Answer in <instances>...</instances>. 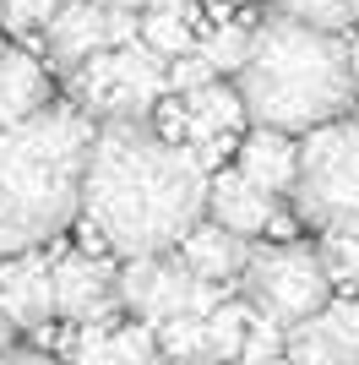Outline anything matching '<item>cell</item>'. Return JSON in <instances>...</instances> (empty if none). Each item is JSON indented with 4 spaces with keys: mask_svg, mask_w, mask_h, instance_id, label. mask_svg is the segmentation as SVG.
Returning a JSON list of instances; mask_svg holds the SVG:
<instances>
[{
    "mask_svg": "<svg viewBox=\"0 0 359 365\" xmlns=\"http://www.w3.org/2000/svg\"><path fill=\"white\" fill-rule=\"evenodd\" d=\"M202 207H207V175L185 148L158 142L147 120L93 125L76 213L98 229L104 251L125 262L169 257V245H180L202 224Z\"/></svg>",
    "mask_w": 359,
    "mask_h": 365,
    "instance_id": "obj_1",
    "label": "cell"
},
{
    "mask_svg": "<svg viewBox=\"0 0 359 365\" xmlns=\"http://www.w3.org/2000/svg\"><path fill=\"white\" fill-rule=\"evenodd\" d=\"M93 120L71 104H49L0 131V257H22L55 240L76 218Z\"/></svg>",
    "mask_w": 359,
    "mask_h": 365,
    "instance_id": "obj_2",
    "label": "cell"
},
{
    "mask_svg": "<svg viewBox=\"0 0 359 365\" xmlns=\"http://www.w3.org/2000/svg\"><path fill=\"white\" fill-rule=\"evenodd\" d=\"M234 93L245 104V120H256L261 131H283V137L343 120V109L354 104L343 38L267 16L261 28H251V49H245Z\"/></svg>",
    "mask_w": 359,
    "mask_h": 365,
    "instance_id": "obj_3",
    "label": "cell"
},
{
    "mask_svg": "<svg viewBox=\"0 0 359 365\" xmlns=\"http://www.w3.org/2000/svg\"><path fill=\"white\" fill-rule=\"evenodd\" d=\"M299 218L321 235L359 240V120H332L294 142V185Z\"/></svg>",
    "mask_w": 359,
    "mask_h": 365,
    "instance_id": "obj_4",
    "label": "cell"
},
{
    "mask_svg": "<svg viewBox=\"0 0 359 365\" xmlns=\"http://www.w3.org/2000/svg\"><path fill=\"white\" fill-rule=\"evenodd\" d=\"M76 82V104L88 120H147V109L169 93V61H158L147 44H125V49H98L93 61H82L71 71Z\"/></svg>",
    "mask_w": 359,
    "mask_h": 365,
    "instance_id": "obj_5",
    "label": "cell"
},
{
    "mask_svg": "<svg viewBox=\"0 0 359 365\" xmlns=\"http://www.w3.org/2000/svg\"><path fill=\"white\" fill-rule=\"evenodd\" d=\"M239 284H245V300H251L256 317L278 322V327H294V322L316 317V311L332 300L327 278L316 267V251H305V245H294V240L245 251Z\"/></svg>",
    "mask_w": 359,
    "mask_h": 365,
    "instance_id": "obj_6",
    "label": "cell"
},
{
    "mask_svg": "<svg viewBox=\"0 0 359 365\" xmlns=\"http://www.w3.org/2000/svg\"><path fill=\"white\" fill-rule=\"evenodd\" d=\"M278 365H359V300H327L316 317L283 327Z\"/></svg>",
    "mask_w": 359,
    "mask_h": 365,
    "instance_id": "obj_7",
    "label": "cell"
},
{
    "mask_svg": "<svg viewBox=\"0 0 359 365\" xmlns=\"http://www.w3.org/2000/svg\"><path fill=\"white\" fill-rule=\"evenodd\" d=\"M115 294H120V305H131L142 317V327H164L169 317H185L191 273L180 267V257H136L120 267Z\"/></svg>",
    "mask_w": 359,
    "mask_h": 365,
    "instance_id": "obj_8",
    "label": "cell"
},
{
    "mask_svg": "<svg viewBox=\"0 0 359 365\" xmlns=\"http://www.w3.org/2000/svg\"><path fill=\"white\" fill-rule=\"evenodd\" d=\"M115 278L120 267L109 257H71L49 262V289H55V317H71V322H109V311L120 305L115 294Z\"/></svg>",
    "mask_w": 359,
    "mask_h": 365,
    "instance_id": "obj_9",
    "label": "cell"
},
{
    "mask_svg": "<svg viewBox=\"0 0 359 365\" xmlns=\"http://www.w3.org/2000/svg\"><path fill=\"white\" fill-rule=\"evenodd\" d=\"M49 317H55V289H49V262L38 251H22V257L0 262V322L6 327H28V333H44Z\"/></svg>",
    "mask_w": 359,
    "mask_h": 365,
    "instance_id": "obj_10",
    "label": "cell"
},
{
    "mask_svg": "<svg viewBox=\"0 0 359 365\" xmlns=\"http://www.w3.org/2000/svg\"><path fill=\"white\" fill-rule=\"evenodd\" d=\"M207 207H212V224L224 229V235H234V240H245V235H267L272 218L283 213L267 191H256L251 180H239L234 169L207 175Z\"/></svg>",
    "mask_w": 359,
    "mask_h": 365,
    "instance_id": "obj_11",
    "label": "cell"
},
{
    "mask_svg": "<svg viewBox=\"0 0 359 365\" xmlns=\"http://www.w3.org/2000/svg\"><path fill=\"white\" fill-rule=\"evenodd\" d=\"M44 49L60 71H76L82 61H93L104 49V6L93 0H66L55 16L44 22Z\"/></svg>",
    "mask_w": 359,
    "mask_h": 365,
    "instance_id": "obj_12",
    "label": "cell"
},
{
    "mask_svg": "<svg viewBox=\"0 0 359 365\" xmlns=\"http://www.w3.org/2000/svg\"><path fill=\"white\" fill-rule=\"evenodd\" d=\"M38 109H49V71L33 61L28 49L0 38V131L22 125Z\"/></svg>",
    "mask_w": 359,
    "mask_h": 365,
    "instance_id": "obj_13",
    "label": "cell"
},
{
    "mask_svg": "<svg viewBox=\"0 0 359 365\" xmlns=\"http://www.w3.org/2000/svg\"><path fill=\"white\" fill-rule=\"evenodd\" d=\"M245 251H251V245L224 235L218 224H196L191 235L180 240V267L191 278H202V284H229V278H239V267H245Z\"/></svg>",
    "mask_w": 359,
    "mask_h": 365,
    "instance_id": "obj_14",
    "label": "cell"
},
{
    "mask_svg": "<svg viewBox=\"0 0 359 365\" xmlns=\"http://www.w3.org/2000/svg\"><path fill=\"white\" fill-rule=\"evenodd\" d=\"M234 175L278 202L288 185H294V142H288L283 131H251L245 148H239V169Z\"/></svg>",
    "mask_w": 359,
    "mask_h": 365,
    "instance_id": "obj_15",
    "label": "cell"
},
{
    "mask_svg": "<svg viewBox=\"0 0 359 365\" xmlns=\"http://www.w3.org/2000/svg\"><path fill=\"white\" fill-rule=\"evenodd\" d=\"M136 44H147L158 61H180V55H191V49H196L191 11H158V6H147V11H142V33H136Z\"/></svg>",
    "mask_w": 359,
    "mask_h": 365,
    "instance_id": "obj_16",
    "label": "cell"
},
{
    "mask_svg": "<svg viewBox=\"0 0 359 365\" xmlns=\"http://www.w3.org/2000/svg\"><path fill=\"white\" fill-rule=\"evenodd\" d=\"M272 6H278L283 22L311 28V33H327V38H338L343 28L359 22V0H272Z\"/></svg>",
    "mask_w": 359,
    "mask_h": 365,
    "instance_id": "obj_17",
    "label": "cell"
},
{
    "mask_svg": "<svg viewBox=\"0 0 359 365\" xmlns=\"http://www.w3.org/2000/svg\"><path fill=\"white\" fill-rule=\"evenodd\" d=\"M185 115H191L196 125H207L212 137H218V131L234 137L239 125H245V104H239V93L229 88V82H207L202 93H191V98H185Z\"/></svg>",
    "mask_w": 359,
    "mask_h": 365,
    "instance_id": "obj_18",
    "label": "cell"
},
{
    "mask_svg": "<svg viewBox=\"0 0 359 365\" xmlns=\"http://www.w3.org/2000/svg\"><path fill=\"white\" fill-rule=\"evenodd\" d=\"M245 322H251V305L245 300H224L212 317H202V333H207V354L212 365H229L245 344Z\"/></svg>",
    "mask_w": 359,
    "mask_h": 365,
    "instance_id": "obj_19",
    "label": "cell"
},
{
    "mask_svg": "<svg viewBox=\"0 0 359 365\" xmlns=\"http://www.w3.org/2000/svg\"><path fill=\"white\" fill-rule=\"evenodd\" d=\"M152 344L164 349L169 365H212L207 333H202V322H196V317H169L164 327H152Z\"/></svg>",
    "mask_w": 359,
    "mask_h": 365,
    "instance_id": "obj_20",
    "label": "cell"
},
{
    "mask_svg": "<svg viewBox=\"0 0 359 365\" xmlns=\"http://www.w3.org/2000/svg\"><path fill=\"white\" fill-rule=\"evenodd\" d=\"M316 267H321V278H327V289H338L343 300H359V240H343V235H321Z\"/></svg>",
    "mask_w": 359,
    "mask_h": 365,
    "instance_id": "obj_21",
    "label": "cell"
},
{
    "mask_svg": "<svg viewBox=\"0 0 359 365\" xmlns=\"http://www.w3.org/2000/svg\"><path fill=\"white\" fill-rule=\"evenodd\" d=\"M245 49H251V28H239V22H218L212 33L196 38V55L212 66V76H229L245 66Z\"/></svg>",
    "mask_w": 359,
    "mask_h": 365,
    "instance_id": "obj_22",
    "label": "cell"
},
{
    "mask_svg": "<svg viewBox=\"0 0 359 365\" xmlns=\"http://www.w3.org/2000/svg\"><path fill=\"white\" fill-rule=\"evenodd\" d=\"M278 354H283V327L251 311V322H245V344H239L234 360L239 365H278Z\"/></svg>",
    "mask_w": 359,
    "mask_h": 365,
    "instance_id": "obj_23",
    "label": "cell"
},
{
    "mask_svg": "<svg viewBox=\"0 0 359 365\" xmlns=\"http://www.w3.org/2000/svg\"><path fill=\"white\" fill-rule=\"evenodd\" d=\"M60 6H66V0H0V33H11V38H33Z\"/></svg>",
    "mask_w": 359,
    "mask_h": 365,
    "instance_id": "obj_24",
    "label": "cell"
},
{
    "mask_svg": "<svg viewBox=\"0 0 359 365\" xmlns=\"http://www.w3.org/2000/svg\"><path fill=\"white\" fill-rule=\"evenodd\" d=\"M152 354H158V344H152V327H142V322L109 327V365H147Z\"/></svg>",
    "mask_w": 359,
    "mask_h": 365,
    "instance_id": "obj_25",
    "label": "cell"
},
{
    "mask_svg": "<svg viewBox=\"0 0 359 365\" xmlns=\"http://www.w3.org/2000/svg\"><path fill=\"white\" fill-rule=\"evenodd\" d=\"M207 82H218V76H212V66L202 61L196 49L180 55V61H169V93H175V98H191V93H202Z\"/></svg>",
    "mask_w": 359,
    "mask_h": 365,
    "instance_id": "obj_26",
    "label": "cell"
},
{
    "mask_svg": "<svg viewBox=\"0 0 359 365\" xmlns=\"http://www.w3.org/2000/svg\"><path fill=\"white\" fill-rule=\"evenodd\" d=\"M71 365H109V322H82L71 338Z\"/></svg>",
    "mask_w": 359,
    "mask_h": 365,
    "instance_id": "obj_27",
    "label": "cell"
},
{
    "mask_svg": "<svg viewBox=\"0 0 359 365\" xmlns=\"http://www.w3.org/2000/svg\"><path fill=\"white\" fill-rule=\"evenodd\" d=\"M136 33H142V11H115V6H104V49L136 44Z\"/></svg>",
    "mask_w": 359,
    "mask_h": 365,
    "instance_id": "obj_28",
    "label": "cell"
},
{
    "mask_svg": "<svg viewBox=\"0 0 359 365\" xmlns=\"http://www.w3.org/2000/svg\"><path fill=\"white\" fill-rule=\"evenodd\" d=\"M0 365H55L49 354H16V349H6L0 354Z\"/></svg>",
    "mask_w": 359,
    "mask_h": 365,
    "instance_id": "obj_29",
    "label": "cell"
},
{
    "mask_svg": "<svg viewBox=\"0 0 359 365\" xmlns=\"http://www.w3.org/2000/svg\"><path fill=\"white\" fill-rule=\"evenodd\" d=\"M11 349V327H6V322H0V354Z\"/></svg>",
    "mask_w": 359,
    "mask_h": 365,
    "instance_id": "obj_30",
    "label": "cell"
},
{
    "mask_svg": "<svg viewBox=\"0 0 359 365\" xmlns=\"http://www.w3.org/2000/svg\"><path fill=\"white\" fill-rule=\"evenodd\" d=\"M147 365H169V360H164V354H152V360H147Z\"/></svg>",
    "mask_w": 359,
    "mask_h": 365,
    "instance_id": "obj_31",
    "label": "cell"
}]
</instances>
